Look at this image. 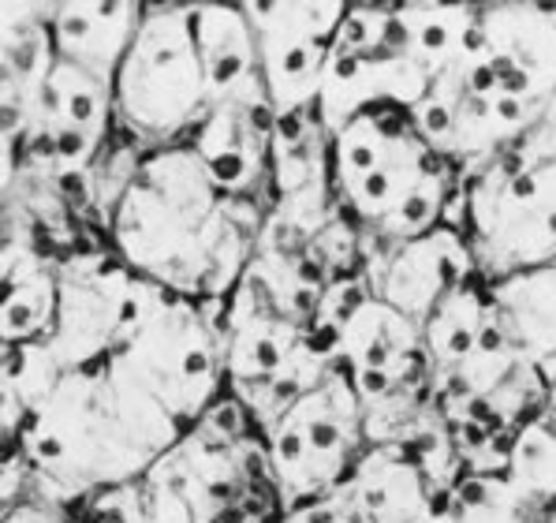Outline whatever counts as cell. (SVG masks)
<instances>
[{
  "instance_id": "cell-20",
  "label": "cell",
  "mask_w": 556,
  "mask_h": 523,
  "mask_svg": "<svg viewBox=\"0 0 556 523\" xmlns=\"http://www.w3.org/2000/svg\"><path fill=\"white\" fill-rule=\"evenodd\" d=\"M485 288L511 348L534 366L549 359L556 351V262L485 281Z\"/></svg>"
},
{
  "instance_id": "cell-18",
  "label": "cell",
  "mask_w": 556,
  "mask_h": 523,
  "mask_svg": "<svg viewBox=\"0 0 556 523\" xmlns=\"http://www.w3.org/2000/svg\"><path fill=\"white\" fill-rule=\"evenodd\" d=\"M337 359L352 371H384L396 382L433 378L430 359L422 351V325L378 296L366 299L344 322Z\"/></svg>"
},
{
  "instance_id": "cell-26",
  "label": "cell",
  "mask_w": 556,
  "mask_h": 523,
  "mask_svg": "<svg viewBox=\"0 0 556 523\" xmlns=\"http://www.w3.org/2000/svg\"><path fill=\"white\" fill-rule=\"evenodd\" d=\"M0 523H72V509L67 505H56L49 497H23L12 509H4V520Z\"/></svg>"
},
{
  "instance_id": "cell-27",
  "label": "cell",
  "mask_w": 556,
  "mask_h": 523,
  "mask_svg": "<svg viewBox=\"0 0 556 523\" xmlns=\"http://www.w3.org/2000/svg\"><path fill=\"white\" fill-rule=\"evenodd\" d=\"M277 523H344V516H340V509L332 505V497H318V501H311V505L280 512Z\"/></svg>"
},
{
  "instance_id": "cell-5",
  "label": "cell",
  "mask_w": 556,
  "mask_h": 523,
  "mask_svg": "<svg viewBox=\"0 0 556 523\" xmlns=\"http://www.w3.org/2000/svg\"><path fill=\"white\" fill-rule=\"evenodd\" d=\"M217 311L220 303H194L147 281L124 337L93 366L142 385L179 423L194 426L228 393Z\"/></svg>"
},
{
  "instance_id": "cell-4",
  "label": "cell",
  "mask_w": 556,
  "mask_h": 523,
  "mask_svg": "<svg viewBox=\"0 0 556 523\" xmlns=\"http://www.w3.org/2000/svg\"><path fill=\"white\" fill-rule=\"evenodd\" d=\"M139 490L157 523H220L247 501H280L265 437L232 393L139 478Z\"/></svg>"
},
{
  "instance_id": "cell-21",
  "label": "cell",
  "mask_w": 556,
  "mask_h": 523,
  "mask_svg": "<svg viewBox=\"0 0 556 523\" xmlns=\"http://www.w3.org/2000/svg\"><path fill=\"white\" fill-rule=\"evenodd\" d=\"M490 322V288L482 277L467 281L452 296H444L422 322V351L433 374H448L482 345Z\"/></svg>"
},
{
  "instance_id": "cell-8",
  "label": "cell",
  "mask_w": 556,
  "mask_h": 523,
  "mask_svg": "<svg viewBox=\"0 0 556 523\" xmlns=\"http://www.w3.org/2000/svg\"><path fill=\"white\" fill-rule=\"evenodd\" d=\"M366 449L370 445L363 431V400L355 393L352 371L348 363H332L329 374L265 434V457L280 509L288 512L329 497Z\"/></svg>"
},
{
  "instance_id": "cell-3",
  "label": "cell",
  "mask_w": 556,
  "mask_h": 523,
  "mask_svg": "<svg viewBox=\"0 0 556 523\" xmlns=\"http://www.w3.org/2000/svg\"><path fill=\"white\" fill-rule=\"evenodd\" d=\"M448 225L464 233L482 281L556 262V101L527 135L459 173Z\"/></svg>"
},
{
  "instance_id": "cell-23",
  "label": "cell",
  "mask_w": 556,
  "mask_h": 523,
  "mask_svg": "<svg viewBox=\"0 0 556 523\" xmlns=\"http://www.w3.org/2000/svg\"><path fill=\"white\" fill-rule=\"evenodd\" d=\"M504 478L534 512L556 505V411L545 408L527 419L508 445Z\"/></svg>"
},
{
  "instance_id": "cell-15",
  "label": "cell",
  "mask_w": 556,
  "mask_h": 523,
  "mask_svg": "<svg viewBox=\"0 0 556 523\" xmlns=\"http://www.w3.org/2000/svg\"><path fill=\"white\" fill-rule=\"evenodd\" d=\"M147 4L139 0H67L53 4V46L56 57L83 67L105 87H116V72L142 27Z\"/></svg>"
},
{
  "instance_id": "cell-2",
  "label": "cell",
  "mask_w": 556,
  "mask_h": 523,
  "mask_svg": "<svg viewBox=\"0 0 556 523\" xmlns=\"http://www.w3.org/2000/svg\"><path fill=\"white\" fill-rule=\"evenodd\" d=\"M191 426L109 366L64 371L23 423L12 449L34 471V494L67 509L139 483Z\"/></svg>"
},
{
  "instance_id": "cell-22",
  "label": "cell",
  "mask_w": 556,
  "mask_h": 523,
  "mask_svg": "<svg viewBox=\"0 0 556 523\" xmlns=\"http://www.w3.org/2000/svg\"><path fill=\"white\" fill-rule=\"evenodd\" d=\"M0 348H4L0 351V441H4V449H12L20 441L23 423L53 393L64 366L56 363L46 340Z\"/></svg>"
},
{
  "instance_id": "cell-24",
  "label": "cell",
  "mask_w": 556,
  "mask_h": 523,
  "mask_svg": "<svg viewBox=\"0 0 556 523\" xmlns=\"http://www.w3.org/2000/svg\"><path fill=\"white\" fill-rule=\"evenodd\" d=\"M538 516L504 475L464 471L444 501V523H538Z\"/></svg>"
},
{
  "instance_id": "cell-19",
  "label": "cell",
  "mask_w": 556,
  "mask_h": 523,
  "mask_svg": "<svg viewBox=\"0 0 556 523\" xmlns=\"http://www.w3.org/2000/svg\"><path fill=\"white\" fill-rule=\"evenodd\" d=\"M0 60H4V135L20 132L41 83L56 64L53 46V4H15L0 8Z\"/></svg>"
},
{
  "instance_id": "cell-16",
  "label": "cell",
  "mask_w": 556,
  "mask_h": 523,
  "mask_svg": "<svg viewBox=\"0 0 556 523\" xmlns=\"http://www.w3.org/2000/svg\"><path fill=\"white\" fill-rule=\"evenodd\" d=\"M194 38L205 67V94L217 101H269L262 79L258 38L243 4H194Z\"/></svg>"
},
{
  "instance_id": "cell-1",
  "label": "cell",
  "mask_w": 556,
  "mask_h": 523,
  "mask_svg": "<svg viewBox=\"0 0 556 523\" xmlns=\"http://www.w3.org/2000/svg\"><path fill=\"white\" fill-rule=\"evenodd\" d=\"M269 206L213 184L194 146L147 150L105 217L109 251L127 270L194 303H225L251 270Z\"/></svg>"
},
{
  "instance_id": "cell-30",
  "label": "cell",
  "mask_w": 556,
  "mask_h": 523,
  "mask_svg": "<svg viewBox=\"0 0 556 523\" xmlns=\"http://www.w3.org/2000/svg\"><path fill=\"white\" fill-rule=\"evenodd\" d=\"M538 523H556V505H549V509H545L542 516H538Z\"/></svg>"
},
{
  "instance_id": "cell-17",
  "label": "cell",
  "mask_w": 556,
  "mask_h": 523,
  "mask_svg": "<svg viewBox=\"0 0 556 523\" xmlns=\"http://www.w3.org/2000/svg\"><path fill=\"white\" fill-rule=\"evenodd\" d=\"M0 285H4V311H0V345H30L46 340L56 322L60 277L56 259H49L34 239L4 233L0 251Z\"/></svg>"
},
{
  "instance_id": "cell-12",
  "label": "cell",
  "mask_w": 556,
  "mask_h": 523,
  "mask_svg": "<svg viewBox=\"0 0 556 523\" xmlns=\"http://www.w3.org/2000/svg\"><path fill=\"white\" fill-rule=\"evenodd\" d=\"M478 277L475 254L459 228L441 225L426 236L384 244L366 236V281L374 296L422 325L444 296Z\"/></svg>"
},
{
  "instance_id": "cell-6",
  "label": "cell",
  "mask_w": 556,
  "mask_h": 523,
  "mask_svg": "<svg viewBox=\"0 0 556 523\" xmlns=\"http://www.w3.org/2000/svg\"><path fill=\"white\" fill-rule=\"evenodd\" d=\"M116 132L142 150L176 146L194 132L210 94L194 38V4H147L113 87Z\"/></svg>"
},
{
  "instance_id": "cell-10",
  "label": "cell",
  "mask_w": 556,
  "mask_h": 523,
  "mask_svg": "<svg viewBox=\"0 0 556 523\" xmlns=\"http://www.w3.org/2000/svg\"><path fill=\"white\" fill-rule=\"evenodd\" d=\"M344 0H258L243 4L258 38L262 79L273 116L318 113L325 64L348 20Z\"/></svg>"
},
{
  "instance_id": "cell-14",
  "label": "cell",
  "mask_w": 556,
  "mask_h": 523,
  "mask_svg": "<svg viewBox=\"0 0 556 523\" xmlns=\"http://www.w3.org/2000/svg\"><path fill=\"white\" fill-rule=\"evenodd\" d=\"M273 132L277 116L269 101H217L205 105L202 120L184 142L194 146L220 191L269 206Z\"/></svg>"
},
{
  "instance_id": "cell-28",
  "label": "cell",
  "mask_w": 556,
  "mask_h": 523,
  "mask_svg": "<svg viewBox=\"0 0 556 523\" xmlns=\"http://www.w3.org/2000/svg\"><path fill=\"white\" fill-rule=\"evenodd\" d=\"M280 512H285L280 501H247L236 512H228L220 523H277Z\"/></svg>"
},
{
  "instance_id": "cell-11",
  "label": "cell",
  "mask_w": 556,
  "mask_h": 523,
  "mask_svg": "<svg viewBox=\"0 0 556 523\" xmlns=\"http://www.w3.org/2000/svg\"><path fill=\"white\" fill-rule=\"evenodd\" d=\"M56 277L60 299L53 333L46 337L49 351L64 371L101 363L124 337L147 277L127 270L113 251L101 247H83L60 259Z\"/></svg>"
},
{
  "instance_id": "cell-29",
  "label": "cell",
  "mask_w": 556,
  "mask_h": 523,
  "mask_svg": "<svg viewBox=\"0 0 556 523\" xmlns=\"http://www.w3.org/2000/svg\"><path fill=\"white\" fill-rule=\"evenodd\" d=\"M538 371H542L545 393H549V408L556 411V351H553L549 359H542V363H538Z\"/></svg>"
},
{
  "instance_id": "cell-25",
  "label": "cell",
  "mask_w": 556,
  "mask_h": 523,
  "mask_svg": "<svg viewBox=\"0 0 556 523\" xmlns=\"http://www.w3.org/2000/svg\"><path fill=\"white\" fill-rule=\"evenodd\" d=\"M75 523H157V520H153L139 483H127V486H113V490L90 497L79 509V520Z\"/></svg>"
},
{
  "instance_id": "cell-7",
  "label": "cell",
  "mask_w": 556,
  "mask_h": 523,
  "mask_svg": "<svg viewBox=\"0 0 556 523\" xmlns=\"http://www.w3.org/2000/svg\"><path fill=\"white\" fill-rule=\"evenodd\" d=\"M452 169L400 105L363 109L332 135V191L366 236L389 233L407 202Z\"/></svg>"
},
{
  "instance_id": "cell-13",
  "label": "cell",
  "mask_w": 556,
  "mask_h": 523,
  "mask_svg": "<svg viewBox=\"0 0 556 523\" xmlns=\"http://www.w3.org/2000/svg\"><path fill=\"white\" fill-rule=\"evenodd\" d=\"M329 497L344 523H444L448 490L404 445H370Z\"/></svg>"
},
{
  "instance_id": "cell-31",
  "label": "cell",
  "mask_w": 556,
  "mask_h": 523,
  "mask_svg": "<svg viewBox=\"0 0 556 523\" xmlns=\"http://www.w3.org/2000/svg\"><path fill=\"white\" fill-rule=\"evenodd\" d=\"M553 101H556V98H553Z\"/></svg>"
},
{
  "instance_id": "cell-9",
  "label": "cell",
  "mask_w": 556,
  "mask_h": 523,
  "mask_svg": "<svg viewBox=\"0 0 556 523\" xmlns=\"http://www.w3.org/2000/svg\"><path fill=\"white\" fill-rule=\"evenodd\" d=\"M430 87L433 75L415 57L404 4H352L325 64L318 120L337 135L370 105L415 109Z\"/></svg>"
}]
</instances>
